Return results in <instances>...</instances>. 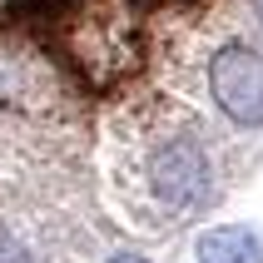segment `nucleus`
Returning a JSON list of instances; mask_svg holds the SVG:
<instances>
[{
    "instance_id": "f257e3e1",
    "label": "nucleus",
    "mask_w": 263,
    "mask_h": 263,
    "mask_svg": "<svg viewBox=\"0 0 263 263\" xmlns=\"http://www.w3.org/2000/svg\"><path fill=\"white\" fill-rule=\"evenodd\" d=\"M209 89L234 124L263 129V55L258 50H249L238 40L219 45L209 60Z\"/></svg>"
},
{
    "instance_id": "f03ea898",
    "label": "nucleus",
    "mask_w": 263,
    "mask_h": 263,
    "mask_svg": "<svg viewBox=\"0 0 263 263\" xmlns=\"http://www.w3.org/2000/svg\"><path fill=\"white\" fill-rule=\"evenodd\" d=\"M149 189L159 199V209L169 214H184L209 194V154L194 134H174L154 149L149 159Z\"/></svg>"
},
{
    "instance_id": "7ed1b4c3",
    "label": "nucleus",
    "mask_w": 263,
    "mask_h": 263,
    "mask_svg": "<svg viewBox=\"0 0 263 263\" xmlns=\"http://www.w3.org/2000/svg\"><path fill=\"white\" fill-rule=\"evenodd\" d=\"M199 263H263V243L243 223H223L199 238Z\"/></svg>"
},
{
    "instance_id": "20e7f679",
    "label": "nucleus",
    "mask_w": 263,
    "mask_h": 263,
    "mask_svg": "<svg viewBox=\"0 0 263 263\" xmlns=\"http://www.w3.org/2000/svg\"><path fill=\"white\" fill-rule=\"evenodd\" d=\"M109 263H149V258H139V253H115Z\"/></svg>"
},
{
    "instance_id": "39448f33",
    "label": "nucleus",
    "mask_w": 263,
    "mask_h": 263,
    "mask_svg": "<svg viewBox=\"0 0 263 263\" xmlns=\"http://www.w3.org/2000/svg\"><path fill=\"white\" fill-rule=\"evenodd\" d=\"M253 10H258V20H263V0H253Z\"/></svg>"
}]
</instances>
